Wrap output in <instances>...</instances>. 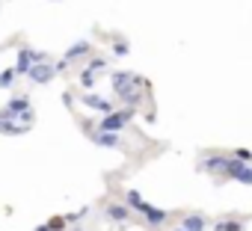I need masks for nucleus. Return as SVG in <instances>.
I'll return each mask as SVG.
<instances>
[{
    "mask_svg": "<svg viewBox=\"0 0 252 231\" xmlns=\"http://www.w3.org/2000/svg\"><path fill=\"white\" fill-rule=\"evenodd\" d=\"M222 172L228 175V178H234V181H240V184H252V169H249V163H243V160H225V166H222Z\"/></svg>",
    "mask_w": 252,
    "mask_h": 231,
    "instance_id": "f257e3e1",
    "label": "nucleus"
},
{
    "mask_svg": "<svg viewBox=\"0 0 252 231\" xmlns=\"http://www.w3.org/2000/svg\"><path fill=\"white\" fill-rule=\"evenodd\" d=\"M42 59H48L42 51H33V48H21V51H18V62H15L12 68H15V74H27V68H30L33 62H42Z\"/></svg>",
    "mask_w": 252,
    "mask_h": 231,
    "instance_id": "f03ea898",
    "label": "nucleus"
},
{
    "mask_svg": "<svg viewBox=\"0 0 252 231\" xmlns=\"http://www.w3.org/2000/svg\"><path fill=\"white\" fill-rule=\"evenodd\" d=\"M27 74H30V80H33V83L45 86V83H51V80H54V74H57V71H54V65H48V62L42 59V62H33V65L27 68Z\"/></svg>",
    "mask_w": 252,
    "mask_h": 231,
    "instance_id": "7ed1b4c3",
    "label": "nucleus"
},
{
    "mask_svg": "<svg viewBox=\"0 0 252 231\" xmlns=\"http://www.w3.org/2000/svg\"><path fill=\"white\" fill-rule=\"evenodd\" d=\"M113 92H122L125 86H134V83H143V77H137L134 71H116L113 77Z\"/></svg>",
    "mask_w": 252,
    "mask_h": 231,
    "instance_id": "20e7f679",
    "label": "nucleus"
},
{
    "mask_svg": "<svg viewBox=\"0 0 252 231\" xmlns=\"http://www.w3.org/2000/svg\"><path fill=\"white\" fill-rule=\"evenodd\" d=\"M92 143H95V145H104V148H122L119 134H110V131H98V134H92Z\"/></svg>",
    "mask_w": 252,
    "mask_h": 231,
    "instance_id": "39448f33",
    "label": "nucleus"
},
{
    "mask_svg": "<svg viewBox=\"0 0 252 231\" xmlns=\"http://www.w3.org/2000/svg\"><path fill=\"white\" fill-rule=\"evenodd\" d=\"M89 54H92V45L83 39V42H74V45L65 51V57H63V59H65V62H71V59H77V57H89Z\"/></svg>",
    "mask_w": 252,
    "mask_h": 231,
    "instance_id": "423d86ee",
    "label": "nucleus"
},
{
    "mask_svg": "<svg viewBox=\"0 0 252 231\" xmlns=\"http://www.w3.org/2000/svg\"><path fill=\"white\" fill-rule=\"evenodd\" d=\"M80 101H83V107H92V110H101V113H110V110H113L110 101H104V98H98V95H83Z\"/></svg>",
    "mask_w": 252,
    "mask_h": 231,
    "instance_id": "0eeeda50",
    "label": "nucleus"
},
{
    "mask_svg": "<svg viewBox=\"0 0 252 231\" xmlns=\"http://www.w3.org/2000/svg\"><path fill=\"white\" fill-rule=\"evenodd\" d=\"M181 228H187V231H205V216L202 213H190V216L181 219Z\"/></svg>",
    "mask_w": 252,
    "mask_h": 231,
    "instance_id": "6e6552de",
    "label": "nucleus"
},
{
    "mask_svg": "<svg viewBox=\"0 0 252 231\" xmlns=\"http://www.w3.org/2000/svg\"><path fill=\"white\" fill-rule=\"evenodd\" d=\"M143 213H146L149 225H160V222L166 219V210H160V207H152V204H146V207H143Z\"/></svg>",
    "mask_w": 252,
    "mask_h": 231,
    "instance_id": "1a4fd4ad",
    "label": "nucleus"
},
{
    "mask_svg": "<svg viewBox=\"0 0 252 231\" xmlns=\"http://www.w3.org/2000/svg\"><path fill=\"white\" fill-rule=\"evenodd\" d=\"M128 204H107V216L110 219H116V222H125V219H128Z\"/></svg>",
    "mask_w": 252,
    "mask_h": 231,
    "instance_id": "9d476101",
    "label": "nucleus"
},
{
    "mask_svg": "<svg viewBox=\"0 0 252 231\" xmlns=\"http://www.w3.org/2000/svg\"><path fill=\"white\" fill-rule=\"evenodd\" d=\"M225 160H228V157H208V160H202V163H199V169L217 172V169H222V166H225Z\"/></svg>",
    "mask_w": 252,
    "mask_h": 231,
    "instance_id": "9b49d317",
    "label": "nucleus"
},
{
    "mask_svg": "<svg viewBox=\"0 0 252 231\" xmlns=\"http://www.w3.org/2000/svg\"><path fill=\"white\" fill-rule=\"evenodd\" d=\"M214 231H243V222L240 219H222L214 225Z\"/></svg>",
    "mask_w": 252,
    "mask_h": 231,
    "instance_id": "f8f14e48",
    "label": "nucleus"
},
{
    "mask_svg": "<svg viewBox=\"0 0 252 231\" xmlns=\"http://www.w3.org/2000/svg\"><path fill=\"white\" fill-rule=\"evenodd\" d=\"M15 68H6L3 74H0V89H12V83H15Z\"/></svg>",
    "mask_w": 252,
    "mask_h": 231,
    "instance_id": "ddd939ff",
    "label": "nucleus"
},
{
    "mask_svg": "<svg viewBox=\"0 0 252 231\" xmlns=\"http://www.w3.org/2000/svg\"><path fill=\"white\" fill-rule=\"evenodd\" d=\"M128 207H134V210H143V207H146V202L140 199V193H137V190H131V193H128Z\"/></svg>",
    "mask_w": 252,
    "mask_h": 231,
    "instance_id": "4468645a",
    "label": "nucleus"
},
{
    "mask_svg": "<svg viewBox=\"0 0 252 231\" xmlns=\"http://www.w3.org/2000/svg\"><path fill=\"white\" fill-rule=\"evenodd\" d=\"M104 68H107V59H104V57H95V59L89 62V68H86V71H92V74H95V71H104Z\"/></svg>",
    "mask_w": 252,
    "mask_h": 231,
    "instance_id": "2eb2a0df",
    "label": "nucleus"
},
{
    "mask_svg": "<svg viewBox=\"0 0 252 231\" xmlns=\"http://www.w3.org/2000/svg\"><path fill=\"white\" fill-rule=\"evenodd\" d=\"M65 225H68V222H65V216H63V219L57 216V219H51V222H48V231H65Z\"/></svg>",
    "mask_w": 252,
    "mask_h": 231,
    "instance_id": "dca6fc26",
    "label": "nucleus"
},
{
    "mask_svg": "<svg viewBox=\"0 0 252 231\" xmlns=\"http://www.w3.org/2000/svg\"><path fill=\"white\" fill-rule=\"evenodd\" d=\"M128 51H131V45H128V42H116V45H113V54H116V57H125Z\"/></svg>",
    "mask_w": 252,
    "mask_h": 231,
    "instance_id": "f3484780",
    "label": "nucleus"
},
{
    "mask_svg": "<svg viewBox=\"0 0 252 231\" xmlns=\"http://www.w3.org/2000/svg\"><path fill=\"white\" fill-rule=\"evenodd\" d=\"M80 83H83L86 89H92V86H95V74H92V71H83V74H80Z\"/></svg>",
    "mask_w": 252,
    "mask_h": 231,
    "instance_id": "a211bd4d",
    "label": "nucleus"
},
{
    "mask_svg": "<svg viewBox=\"0 0 252 231\" xmlns=\"http://www.w3.org/2000/svg\"><path fill=\"white\" fill-rule=\"evenodd\" d=\"M237 160H243V163H249V151L246 148H237V154H234Z\"/></svg>",
    "mask_w": 252,
    "mask_h": 231,
    "instance_id": "6ab92c4d",
    "label": "nucleus"
},
{
    "mask_svg": "<svg viewBox=\"0 0 252 231\" xmlns=\"http://www.w3.org/2000/svg\"><path fill=\"white\" fill-rule=\"evenodd\" d=\"M33 231H48V222H42V225H36Z\"/></svg>",
    "mask_w": 252,
    "mask_h": 231,
    "instance_id": "aec40b11",
    "label": "nucleus"
},
{
    "mask_svg": "<svg viewBox=\"0 0 252 231\" xmlns=\"http://www.w3.org/2000/svg\"><path fill=\"white\" fill-rule=\"evenodd\" d=\"M175 231H187V228H175Z\"/></svg>",
    "mask_w": 252,
    "mask_h": 231,
    "instance_id": "412c9836",
    "label": "nucleus"
},
{
    "mask_svg": "<svg viewBox=\"0 0 252 231\" xmlns=\"http://www.w3.org/2000/svg\"><path fill=\"white\" fill-rule=\"evenodd\" d=\"M74 231H80V228H74Z\"/></svg>",
    "mask_w": 252,
    "mask_h": 231,
    "instance_id": "4be33fe9",
    "label": "nucleus"
}]
</instances>
